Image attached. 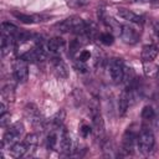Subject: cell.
Returning a JSON list of instances; mask_svg holds the SVG:
<instances>
[{"instance_id": "22", "label": "cell", "mask_w": 159, "mask_h": 159, "mask_svg": "<svg viewBox=\"0 0 159 159\" xmlns=\"http://www.w3.org/2000/svg\"><path fill=\"white\" fill-rule=\"evenodd\" d=\"M19 32H20V30L15 25H12L10 22H2L1 24V34H4V35H11V36L17 37Z\"/></svg>"}, {"instance_id": "18", "label": "cell", "mask_w": 159, "mask_h": 159, "mask_svg": "<svg viewBox=\"0 0 159 159\" xmlns=\"http://www.w3.org/2000/svg\"><path fill=\"white\" fill-rule=\"evenodd\" d=\"M24 143L27 148V153H34L35 149L37 148V144H39V134L36 133H31V134H27L24 139Z\"/></svg>"}, {"instance_id": "12", "label": "cell", "mask_w": 159, "mask_h": 159, "mask_svg": "<svg viewBox=\"0 0 159 159\" xmlns=\"http://www.w3.org/2000/svg\"><path fill=\"white\" fill-rule=\"evenodd\" d=\"M16 43V37L15 36H11V35H4L1 34V55L2 56H6L7 53H10L14 48Z\"/></svg>"}, {"instance_id": "35", "label": "cell", "mask_w": 159, "mask_h": 159, "mask_svg": "<svg viewBox=\"0 0 159 159\" xmlns=\"http://www.w3.org/2000/svg\"><path fill=\"white\" fill-rule=\"evenodd\" d=\"M157 77H158V80H159V67H158V73H157Z\"/></svg>"}, {"instance_id": "34", "label": "cell", "mask_w": 159, "mask_h": 159, "mask_svg": "<svg viewBox=\"0 0 159 159\" xmlns=\"http://www.w3.org/2000/svg\"><path fill=\"white\" fill-rule=\"evenodd\" d=\"M154 119H155V124L159 125V111H158V113L155 112V118Z\"/></svg>"}, {"instance_id": "26", "label": "cell", "mask_w": 159, "mask_h": 159, "mask_svg": "<svg viewBox=\"0 0 159 159\" xmlns=\"http://www.w3.org/2000/svg\"><path fill=\"white\" fill-rule=\"evenodd\" d=\"M66 2H67V6H70L72 9H78V7L87 5L89 2V0H66Z\"/></svg>"}, {"instance_id": "28", "label": "cell", "mask_w": 159, "mask_h": 159, "mask_svg": "<svg viewBox=\"0 0 159 159\" xmlns=\"http://www.w3.org/2000/svg\"><path fill=\"white\" fill-rule=\"evenodd\" d=\"M10 124V113L9 112H5V113H1L0 114V125L2 128L7 127Z\"/></svg>"}, {"instance_id": "9", "label": "cell", "mask_w": 159, "mask_h": 159, "mask_svg": "<svg viewBox=\"0 0 159 159\" xmlns=\"http://www.w3.org/2000/svg\"><path fill=\"white\" fill-rule=\"evenodd\" d=\"M119 35H120L123 42H125L128 45L137 43L138 40H139V36H140L139 31L137 29H134L133 26H130V25H122Z\"/></svg>"}, {"instance_id": "16", "label": "cell", "mask_w": 159, "mask_h": 159, "mask_svg": "<svg viewBox=\"0 0 159 159\" xmlns=\"http://www.w3.org/2000/svg\"><path fill=\"white\" fill-rule=\"evenodd\" d=\"M25 154H27V148L24 142H16L10 147V155L12 158H21Z\"/></svg>"}, {"instance_id": "20", "label": "cell", "mask_w": 159, "mask_h": 159, "mask_svg": "<svg viewBox=\"0 0 159 159\" xmlns=\"http://www.w3.org/2000/svg\"><path fill=\"white\" fill-rule=\"evenodd\" d=\"M53 68L57 73V76L60 77H67V68L66 65L63 63V61L60 57H53Z\"/></svg>"}, {"instance_id": "33", "label": "cell", "mask_w": 159, "mask_h": 159, "mask_svg": "<svg viewBox=\"0 0 159 159\" xmlns=\"http://www.w3.org/2000/svg\"><path fill=\"white\" fill-rule=\"evenodd\" d=\"M5 112H6V106H5L4 102H1V104H0V114L1 113H5Z\"/></svg>"}, {"instance_id": "3", "label": "cell", "mask_w": 159, "mask_h": 159, "mask_svg": "<svg viewBox=\"0 0 159 159\" xmlns=\"http://www.w3.org/2000/svg\"><path fill=\"white\" fill-rule=\"evenodd\" d=\"M22 133H24V124L21 122H16L12 125H9V128L4 133L1 145L2 147L7 145L10 148L11 145H14L20 139V137L22 135Z\"/></svg>"}, {"instance_id": "30", "label": "cell", "mask_w": 159, "mask_h": 159, "mask_svg": "<svg viewBox=\"0 0 159 159\" xmlns=\"http://www.w3.org/2000/svg\"><path fill=\"white\" fill-rule=\"evenodd\" d=\"M89 58H91V52H89V51H87V50H83V51H81L78 60H81V61H83V62H87Z\"/></svg>"}, {"instance_id": "21", "label": "cell", "mask_w": 159, "mask_h": 159, "mask_svg": "<svg viewBox=\"0 0 159 159\" xmlns=\"http://www.w3.org/2000/svg\"><path fill=\"white\" fill-rule=\"evenodd\" d=\"M1 96H2V99L9 101V102H14V98H15V87H14V84L7 83L6 86H4L2 89H1Z\"/></svg>"}, {"instance_id": "27", "label": "cell", "mask_w": 159, "mask_h": 159, "mask_svg": "<svg viewBox=\"0 0 159 159\" xmlns=\"http://www.w3.org/2000/svg\"><path fill=\"white\" fill-rule=\"evenodd\" d=\"M144 72H145V75H147L148 77H154V76H157V73H158V66L150 65V68H149L148 63L144 62Z\"/></svg>"}, {"instance_id": "2", "label": "cell", "mask_w": 159, "mask_h": 159, "mask_svg": "<svg viewBox=\"0 0 159 159\" xmlns=\"http://www.w3.org/2000/svg\"><path fill=\"white\" fill-rule=\"evenodd\" d=\"M155 144V138L154 134L150 129L143 127L140 129V132L138 133V138H137V148L139 149L140 153L143 154H149Z\"/></svg>"}, {"instance_id": "17", "label": "cell", "mask_w": 159, "mask_h": 159, "mask_svg": "<svg viewBox=\"0 0 159 159\" xmlns=\"http://www.w3.org/2000/svg\"><path fill=\"white\" fill-rule=\"evenodd\" d=\"M12 15L24 24H34V22L43 21L41 20V16H37V15H29V14H22V12H16V11H14Z\"/></svg>"}, {"instance_id": "25", "label": "cell", "mask_w": 159, "mask_h": 159, "mask_svg": "<svg viewBox=\"0 0 159 159\" xmlns=\"http://www.w3.org/2000/svg\"><path fill=\"white\" fill-rule=\"evenodd\" d=\"M99 41H101L102 43H104V45L109 46V45H112V43H113L114 37H113V35H112L111 32H102V34L99 35Z\"/></svg>"}, {"instance_id": "31", "label": "cell", "mask_w": 159, "mask_h": 159, "mask_svg": "<svg viewBox=\"0 0 159 159\" xmlns=\"http://www.w3.org/2000/svg\"><path fill=\"white\" fill-rule=\"evenodd\" d=\"M91 132H92V128H91L89 125L83 124V125L81 127V133H82V135H83V137H87V135H88Z\"/></svg>"}, {"instance_id": "13", "label": "cell", "mask_w": 159, "mask_h": 159, "mask_svg": "<svg viewBox=\"0 0 159 159\" xmlns=\"http://www.w3.org/2000/svg\"><path fill=\"white\" fill-rule=\"evenodd\" d=\"M158 46L150 43V45H145L143 48H142V53H140V57H142V61L143 62H152L157 56H158Z\"/></svg>"}, {"instance_id": "32", "label": "cell", "mask_w": 159, "mask_h": 159, "mask_svg": "<svg viewBox=\"0 0 159 159\" xmlns=\"http://www.w3.org/2000/svg\"><path fill=\"white\" fill-rule=\"evenodd\" d=\"M129 4H147V2H154L157 0H125Z\"/></svg>"}, {"instance_id": "23", "label": "cell", "mask_w": 159, "mask_h": 159, "mask_svg": "<svg viewBox=\"0 0 159 159\" xmlns=\"http://www.w3.org/2000/svg\"><path fill=\"white\" fill-rule=\"evenodd\" d=\"M63 119H65V111H60V112H57V113L52 117V119H51L52 128H55V129H60V128L62 127Z\"/></svg>"}, {"instance_id": "14", "label": "cell", "mask_w": 159, "mask_h": 159, "mask_svg": "<svg viewBox=\"0 0 159 159\" xmlns=\"http://www.w3.org/2000/svg\"><path fill=\"white\" fill-rule=\"evenodd\" d=\"M117 14H118V16H119V17H122L123 20L129 21V22H133V24H140V22L143 21L142 16H139V15L134 14L133 11H130V10H128V9L119 7V9H118V11H117Z\"/></svg>"}, {"instance_id": "7", "label": "cell", "mask_w": 159, "mask_h": 159, "mask_svg": "<svg viewBox=\"0 0 159 159\" xmlns=\"http://www.w3.org/2000/svg\"><path fill=\"white\" fill-rule=\"evenodd\" d=\"M137 138H138V132L133 129V127H129L122 139V152L127 154H132L134 147L137 145Z\"/></svg>"}, {"instance_id": "29", "label": "cell", "mask_w": 159, "mask_h": 159, "mask_svg": "<svg viewBox=\"0 0 159 159\" xmlns=\"http://www.w3.org/2000/svg\"><path fill=\"white\" fill-rule=\"evenodd\" d=\"M75 68L77 70V71H80V72H87V70H88V67H87V65H86V62H83V61H81V60H77L76 62H75Z\"/></svg>"}, {"instance_id": "6", "label": "cell", "mask_w": 159, "mask_h": 159, "mask_svg": "<svg viewBox=\"0 0 159 159\" xmlns=\"http://www.w3.org/2000/svg\"><path fill=\"white\" fill-rule=\"evenodd\" d=\"M91 117H92V132L97 139L98 138L102 139L104 137V120L98 107H93L91 109Z\"/></svg>"}, {"instance_id": "4", "label": "cell", "mask_w": 159, "mask_h": 159, "mask_svg": "<svg viewBox=\"0 0 159 159\" xmlns=\"http://www.w3.org/2000/svg\"><path fill=\"white\" fill-rule=\"evenodd\" d=\"M24 112H25V117L29 119V122H31V124L35 128L43 129V127H45V119H43L42 114L40 113L39 108L35 104H32V103L26 104Z\"/></svg>"}, {"instance_id": "24", "label": "cell", "mask_w": 159, "mask_h": 159, "mask_svg": "<svg viewBox=\"0 0 159 159\" xmlns=\"http://www.w3.org/2000/svg\"><path fill=\"white\" fill-rule=\"evenodd\" d=\"M142 118L144 120H153L155 118V111L152 106H145L142 109Z\"/></svg>"}, {"instance_id": "8", "label": "cell", "mask_w": 159, "mask_h": 159, "mask_svg": "<svg viewBox=\"0 0 159 159\" xmlns=\"http://www.w3.org/2000/svg\"><path fill=\"white\" fill-rule=\"evenodd\" d=\"M14 77L19 83H25L29 80V66L26 60L19 57L14 62Z\"/></svg>"}, {"instance_id": "5", "label": "cell", "mask_w": 159, "mask_h": 159, "mask_svg": "<svg viewBox=\"0 0 159 159\" xmlns=\"http://www.w3.org/2000/svg\"><path fill=\"white\" fill-rule=\"evenodd\" d=\"M124 62L122 58H112L109 61L108 68H109V75L113 81V83L119 84L123 82V75H124Z\"/></svg>"}, {"instance_id": "1", "label": "cell", "mask_w": 159, "mask_h": 159, "mask_svg": "<svg viewBox=\"0 0 159 159\" xmlns=\"http://www.w3.org/2000/svg\"><path fill=\"white\" fill-rule=\"evenodd\" d=\"M55 29H57L61 32H72L77 35H84L87 30V22L81 19L80 16H70L61 22H57L55 25Z\"/></svg>"}, {"instance_id": "15", "label": "cell", "mask_w": 159, "mask_h": 159, "mask_svg": "<svg viewBox=\"0 0 159 159\" xmlns=\"http://www.w3.org/2000/svg\"><path fill=\"white\" fill-rule=\"evenodd\" d=\"M129 106H130V101H129V97L127 94V91L124 89L122 92V94L119 96V99H118V114L124 116L127 113Z\"/></svg>"}, {"instance_id": "19", "label": "cell", "mask_w": 159, "mask_h": 159, "mask_svg": "<svg viewBox=\"0 0 159 159\" xmlns=\"http://www.w3.org/2000/svg\"><path fill=\"white\" fill-rule=\"evenodd\" d=\"M56 130L57 129L52 128V130H50V133L46 137V147H47V149L55 150L58 147V133Z\"/></svg>"}, {"instance_id": "10", "label": "cell", "mask_w": 159, "mask_h": 159, "mask_svg": "<svg viewBox=\"0 0 159 159\" xmlns=\"http://www.w3.org/2000/svg\"><path fill=\"white\" fill-rule=\"evenodd\" d=\"M58 148L65 154H70L71 148H72V140H71L70 133H68V130L65 127H61L60 128V133H58Z\"/></svg>"}, {"instance_id": "11", "label": "cell", "mask_w": 159, "mask_h": 159, "mask_svg": "<svg viewBox=\"0 0 159 159\" xmlns=\"http://www.w3.org/2000/svg\"><path fill=\"white\" fill-rule=\"evenodd\" d=\"M46 47L48 53L58 55L65 48V41L61 37H52L46 42Z\"/></svg>"}]
</instances>
